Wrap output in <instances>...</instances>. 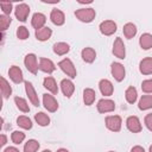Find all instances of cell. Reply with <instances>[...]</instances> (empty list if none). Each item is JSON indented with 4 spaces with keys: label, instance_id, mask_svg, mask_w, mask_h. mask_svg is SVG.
Segmentation results:
<instances>
[{
    "label": "cell",
    "instance_id": "obj_18",
    "mask_svg": "<svg viewBox=\"0 0 152 152\" xmlns=\"http://www.w3.org/2000/svg\"><path fill=\"white\" fill-rule=\"evenodd\" d=\"M139 69H140V72L144 74V75H150V74H152V58H151V57L144 58V59L140 62Z\"/></svg>",
    "mask_w": 152,
    "mask_h": 152
},
{
    "label": "cell",
    "instance_id": "obj_25",
    "mask_svg": "<svg viewBox=\"0 0 152 152\" xmlns=\"http://www.w3.org/2000/svg\"><path fill=\"white\" fill-rule=\"evenodd\" d=\"M152 108V95H144L139 101V109L146 110Z\"/></svg>",
    "mask_w": 152,
    "mask_h": 152
},
{
    "label": "cell",
    "instance_id": "obj_24",
    "mask_svg": "<svg viewBox=\"0 0 152 152\" xmlns=\"http://www.w3.org/2000/svg\"><path fill=\"white\" fill-rule=\"evenodd\" d=\"M95 97H96V94H95V91L93 89H90V88L84 89V91H83V100H84V103L87 106L93 104V102L95 101Z\"/></svg>",
    "mask_w": 152,
    "mask_h": 152
},
{
    "label": "cell",
    "instance_id": "obj_7",
    "mask_svg": "<svg viewBox=\"0 0 152 152\" xmlns=\"http://www.w3.org/2000/svg\"><path fill=\"white\" fill-rule=\"evenodd\" d=\"M112 75L118 82H121L125 78V68H124V65L120 64V63H116V62L112 63Z\"/></svg>",
    "mask_w": 152,
    "mask_h": 152
},
{
    "label": "cell",
    "instance_id": "obj_42",
    "mask_svg": "<svg viewBox=\"0 0 152 152\" xmlns=\"http://www.w3.org/2000/svg\"><path fill=\"white\" fill-rule=\"evenodd\" d=\"M5 144H6V135L1 134V146H4Z\"/></svg>",
    "mask_w": 152,
    "mask_h": 152
},
{
    "label": "cell",
    "instance_id": "obj_27",
    "mask_svg": "<svg viewBox=\"0 0 152 152\" xmlns=\"http://www.w3.org/2000/svg\"><path fill=\"white\" fill-rule=\"evenodd\" d=\"M135 33H137V27H135L134 24L128 23V24H126L124 26V34H125L126 38L131 39V38H133L135 36Z\"/></svg>",
    "mask_w": 152,
    "mask_h": 152
},
{
    "label": "cell",
    "instance_id": "obj_28",
    "mask_svg": "<svg viewBox=\"0 0 152 152\" xmlns=\"http://www.w3.org/2000/svg\"><path fill=\"white\" fill-rule=\"evenodd\" d=\"M11 93H12V88H11V86H10L8 82L5 80V77H1V94H2L4 99L10 97Z\"/></svg>",
    "mask_w": 152,
    "mask_h": 152
},
{
    "label": "cell",
    "instance_id": "obj_1",
    "mask_svg": "<svg viewBox=\"0 0 152 152\" xmlns=\"http://www.w3.org/2000/svg\"><path fill=\"white\" fill-rule=\"evenodd\" d=\"M77 19L83 23H90L95 18V10L94 8H80L75 12Z\"/></svg>",
    "mask_w": 152,
    "mask_h": 152
},
{
    "label": "cell",
    "instance_id": "obj_14",
    "mask_svg": "<svg viewBox=\"0 0 152 152\" xmlns=\"http://www.w3.org/2000/svg\"><path fill=\"white\" fill-rule=\"evenodd\" d=\"M45 21H46V17H45L43 13H34L33 17H32L31 24H32V26H33L36 30H39V28L44 27Z\"/></svg>",
    "mask_w": 152,
    "mask_h": 152
},
{
    "label": "cell",
    "instance_id": "obj_23",
    "mask_svg": "<svg viewBox=\"0 0 152 152\" xmlns=\"http://www.w3.org/2000/svg\"><path fill=\"white\" fill-rule=\"evenodd\" d=\"M44 87H45L48 90H50L52 94H57V93H58L57 83H56V81H55L52 77H50V76L44 78Z\"/></svg>",
    "mask_w": 152,
    "mask_h": 152
},
{
    "label": "cell",
    "instance_id": "obj_15",
    "mask_svg": "<svg viewBox=\"0 0 152 152\" xmlns=\"http://www.w3.org/2000/svg\"><path fill=\"white\" fill-rule=\"evenodd\" d=\"M39 69H40L42 71H44V72L51 74V72L55 71L56 66H55V64L52 63V61H50V59H48V58H40V61H39Z\"/></svg>",
    "mask_w": 152,
    "mask_h": 152
},
{
    "label": "cell",
    "instance_id": "obj_44",
    "mask_svg": "<svg viewBox=\"0 0 152 152\" xmlns=\"http://www.w3.org/2000/svg\"><path fill=\"white\" fill-rule=\"evenodd\" d=\"M43 152H51V151H49V150H44Z\"/></svg>",
    "mask_w": 152,
    "mask_h": 152
},
{
    "label": "cell",
    "instance_id": "obj_46",
    "mask_svg": "<svg viewBox=\"0 0 152 152\" xmlns=\"http://www.w3.org/2000/svg\"><path fill=\"white\" fill-rule=\"evenodd\" d=\"M109 152H114V151H109Z\"/></svg>",
    "mask_w": 152,
    "mask_h": 152
},
{
    "label": "cell",
    "instance_id": "obj_10",
    "mask_svg": "<svg viewBox=\"0 0 152 152\" xmlns=\"http://www.w3.org/2000/svg\"><path fill=\"white\" fill-rule=\"evenodd\" d=\"M114 108H115V104H114V101L112 100L102 99L97 102V110L100 113H108V112L114 110Z\"/></svg>",
    "mask_w": 152,
    "mask_h": 152
},
{
    "label": "cell",
    "instance_id": "obj_20",
    "mask_svg": "<svg viewBox=\"0 0 152 152\" xmlns=\"http://www.w3.org/2000/svg\"><path fill=\"white\" fill-rule=\"evenodd\" d=\"M95 57H96V52L94 49L91 48H84L82 50V58L84 62L87 63H93L95 61Z\"/></svg>",
    "mask_w": 152,
    "mask_h": 152
},
{
    "label": "cell",
    "instance_id": "obj_26",
    "mask_svg": "<svg viewBox=\"0 0 152 152\" xmlns=\"http://www.w3.org/2000/svg\"><path fill=\"white\" fill-rule=\"evenodd\" d=\"M69 50H70L69 45H68L66 43H63V42L56 43V44L53 45V52L57 53V55H59V56L65 55L66 52H69Z\"/></svg>",
    "mask_w": 152,
    "mask_h": 152
},
{
    "label": "cell",
    "instance_id": "obj_6",
    "mask_svg": "<svg viewBox=\"0 0 152 152\" xmlns=\"http://www.w3.org/2000/svg\"><path fill=\"white\" fill-rule=\"evenodd\" d=\"M43 104L49 112H56L57 108H58V103H57L56 99L52 95H49V94L43 95Z\"/></svg>",
    "mask_w": 152,
    "mask_h": 152
},
{
    "label": "cell",
    "instance_id": "obj_12",
    "mask_svg": "<svg viewBox=\"0 0 152 152\" xmlns=\"http://www.w3.org/2000/svg\"><path fill=\"white\" fill-rule=\"evenodd\" d=\"M126 125H127V128L133 133H138L141 131V124L137 116H129L126 121Z\"/></svg>",
    "mask_w": 152,
    "mask_h": 152
},
{
    "label": "cell",
    "instance_id": "obj_4",
    "mask_svg": "<svg viewBox=\"0 0 152 152\" xmlns=\"http://www.w3.org/2000/svg\"><path fill=\"white\" fill-rule=\"evenodd\" d=\"M24 63H25L26 69H27L30 72H32V74H37V70H38L39 66H38V63H37V57H36V55H33V53H28V55L25 57Z\"/></svg>",
    "mask_w": 152,
    "mask_h": 152
},
{
    "label": "cell",
    "instance_id": "obj_19",
    "mask_svg": "<svg viewBox=\"0 0 152 152\" xmlns=\"http://www.w3.org/2000/svg\"><path fill=\"white\" fill-rule=\"evenodd\" d=\"M100 90L104 96H110L113 94V84L108 80H101L99 83Z\"/></svg>",
    "mask_w": 152,
    "mask_h": 152
},
{
    "label": "cell",
    "instance_id": "obj_21",
    "mask_svg": "<svg viewBox=\"0 0 152 152\" xmlns=\"http://www.w3.org/2000/svg\"><path fill=\"white\" fill-rule=\"evenodd\" d=\"M51 34H52V31H51V28H49V27H42V28H39V30L36 31V37H37V39L40 40V42L48 40V39L51 37Z\"/></svg>",
    "mask_w": 152,
    "mask_h": 152
},
{
    "label": "cell",
    "instance_id": "obj_2",
    "mask_svg": "<svg viewBox=\"0 0 152 152\" xmlns=\"http://www.w3.org/2000/svg\"><path fill=\"white\" fill-rule=\"evenodd\" d=\"M58 66H59V68L62 69V71H63L64 74H66L69 77H71V78L76 77V69H75L72 62H71L69 58H65V59L61 61V62L58 63Z\"/></svg>",
    "mask_w": 152,
    "mask_h": 152
},
{
    "label": "cell",
    "instance_id": "obj_37",
    "mask_svg": "<svg viewBox=\"0 0 152 152\" xmlns=\"http://www.w3.org/2000/svg\"><path fill=\"white\" fill-rule=\"evenodd\" d=\"M141 89L145 93H152V80H146L141 83Z\"/></svg>",
    "mask_w": 152,
    "mask_h": 152
},
{
    "label": "cell",
    "instance_id": "obj_34",
    "mask_svg": "<svg viewBox=\"0 0 152 152\" xmlns=\"http://www.w3.org/2000/svg\"><path fill=\"white\" fill-rule=\"evenodd\" d=\"M11 139H12V141H13L15 145H19V144H21V142L24 141L25 134H24L23 132H20V131H14V132L12 133V135H11Z\"/></svg>",
    "mask_w": 152,
    "mask_h": 152
},
{
    "label": "cell",
    "instance_id": "obj_5",
    "mask_svg": "<svg viewBox=\"0 0 152 152\" xmlns=\"http://www.w3.org/2000/svg\"><path fill=\"white\" fill-rule=\"evenodd\" d=\"M100 31L104 36H110L116 31V24L113 20H104L100 24Z\"/></svg>",
    "mask_w": 152,
    "mask_h": 152
},
{
    "label": "cell",
    "instance_id": "obj_30",
    "mask_svg": "<svg viewBox=\"0 0 152 152\" xmlns=\"http://www.w3.org/2000/svg\"><path fill=\"white\" fill-rule=\"evenodd\" d=\"M14 102H15V104H17V107H18L19 110H21V112H24V113L30 112V107H28L27 102H26L23 97H18V96L14 97Z\"/></svg>",
    "mask_w": 152,
    "mask_h": 152
},
{
    "label": "cell",
    "instance_id": "obj_22",
    "mask_svg": "<svg viewBox=\"0 0 152 152\" xmlns=\"http://www.w3.org/2000/svg\"><path fill=\"white\" fill-rule=\"evenodd\" d=\"M139 44L144 50H148L152 48V34L150 33H144L141 34L139 39Z\"/></svg>",
    "mask_w": 152,
    "mask_h": 152
},
{
    "label": "cell",
    "instance_id": "obj_16",
    "mask_svg": "<svg viewBox=\"0 0 152 152\" xmlns=\"http://www.w3.org/2000/svg\"><path fill=\"white\" fill-rule=\"evenodd\" d=\"M50 19L51 21L55 24V25H63L64 24V20H65V17L63 14L62 11L59 10H52L51 11V14H50Z\"/></svg>",
    "mask_w": 152,
    "mask_h": 152
},
{
    "label": "cell",
    "instance_id": "obj_40",
    "mask_svg": "<svg viewBox=\"0 0 152 152\" xmlns=\"http://www.w3.org/2000/svg\"><path fill=\"white\" fill-rule=\"evenodd\" d=\"M131 152H145V151H144V148H142L141 146H134V147L131 150Z\"/></svg>",
    "mask_w": 152,
    "mask_h": 152
},
{
    "label": "cell",
    "instance_id": "obj_32",
    "mask_svg": "<svg viewBox=\"0 0 152 152\" xmlns=\"http://www.w3.org/2000/svg\"><path fill=\"white\" fill-rule=\"evenodd\" d=\"M38 148H39L38 141L34 139H30L24 146V152H37Z\"/></svg>",
    "mask_w": 152,
    "mask_h": 152
},
{
    "label": "cell",
    "instance_id": "obj_13",
    "mask_svg": "<svg viewBox=\"0 0 152 152\" xmlns=\"http://www.w3.org/2000/svg\"><path fill=\"white\" fill-rule=\"evenodd\" d=\"M8 75H10V78L14 83H21L23 82V72H21L19 66H15V65L11 66L8 70Z\"/></svg>",
    "mask_w": 152,
    "mask_h": 152
},
{
    "label": "cell",
    "instance_id": "obj_8",
    "mask_svg": "<svg viewBox=\"0 0 152 152\" xmlns=\"http://www.w3.org/2000/svg\"><path fill=\"white\" fill-rule=\"evenodd\" d=\"M113 53L118 58H121V59L125 58L126 51H125V45H124V42L121 40V38H116L115 39V42L113 44Z\"/></svg>",
    "mask_w": 152,
    "mask_h": 152
},
{
    "label": "cell",
    "instance_id": "obj_29",
    "mask_svg": "<svg viewBox=\"0 0 152 152\" xmlns=\"http://www.w3.org/2000/svg\"><path fill=\"white\" fill-rule=\"evenodd\" d=\"M125 95H126V100H127L128 103H134V102L137 101V96H138V94H137V89H135L134 87H129V88H127Z\"/></svg>",
    "mask_w": 152,
    "mask_h": 152
},
{
    "label": "cell",
    "instance_id": "obj_35",
    "mask_svg": "<svg viewBox=\"0 0 152 152\" xmlns=\"http://www.w3.org/2000/svg\"><path fill=\"white\" fill-rule=\"evenodd\" d=\"M28 36H30V33H28V30L25 27V26H20V27H18V30H17V37L19 38V39H26V38H28Z\"/></svg>",
    "mask_w": 152,
    "mask_h": 152
},
{
    "label": "cell",
    "instance_id": "obj_11",
    "mask_svg": "<svg viewBox=\"0 0 152 152\" xmlns=\"http://www.w3.org/2000/svg\"><path fill=\"white\" fill-rule=\"evenodd\" d=\"M30 13V7L26 4H19L15 7V17L20 21H25Z\"/></svg>",
    "mask_w": 152,
    "mask_h": 152
},
{
    "label": "cell",
    "instance_id": "obj_38",
    "mask_svg": "<svg viewBox=\"0 0 152 152\" xmlns=\"http://www.w3.org/2000/svg\"><path fill=\"white\" fill-rule=\"evenodd\" d=\"M0 6L5 14H10L12 11V4L11 2H0Z\"/></svg>",
    "mask_w": 152,
    "mask_h": 152
},
{
    "label": "cell",
    "instance_id": "obj_45",
    "mask_svg": "<svg viewBox=\"0 0 152 152\" xmlns=\"http://www.w3.org/2000/svg\"><path fill=\"white\" fill-rule=\"evenodd\" d=\"M150 152H152V145L150 146Z\"/></svg>",
    "mask_w": 152,
    "mask_h": 152
},
{
    "label": "cell",
    "instance_id": "obj_33",
    "mask_svg": "<svg viewBox=\"0 0 152 152\" xmlns=\"http://www.w3.org/2000/svg\"><path fill=\"white\" fill-rule=\"evenodd\" d=\"M17 124H18V126H20L24 129H31V127H32L31 120L27 116H24V115L23 116H19L17 119Z\"/></svg>",
    "mask_w": 152,
    "mask_h": 152
},
{
    "label": "cell",
    "instance_id": "obj_39",
    "mask_svg": "<svg viewBox=\"0 0 152 152\" xmlns=\"http://www.w3.org/2000/svg\"><path fill=\"white\" fill-rule=\"evenodd\" d=\"M145 125H146V127L152 132V113H151V114H147V115L145 116Z\"/></svg>",
    "mask_w": 152,
    "mask_h": 152
},
{
    "label": "cell",
    "instance_id": "obj_41",
    "mask_svg": "<svg viewBox=\"0 0 152 152\" xmlns=\"http://www.w3.org/2000/svg\"><path fill=\"white\" fill-rule=\"evenodd\" d=\"M4 152H19V150L15 148V147H7Z\"/></svg>",
    "mask_w": 152,
    "mask_h": 152
},
{
    "label": "cell",
    "instance_id": "obj_36",
    "mask_svg": "<svg viewBox=\"0 0 152 152\" xmlns=\"http://www.w3.org/2000/svg\"><path fill=\"white\" fill-rule=\"evenodd\" d=\"M11 24V17H7L5 14L0 15V25H1V30L5 31Z\"/></svg>",
    "mask_w": 152,
    "mask_h": 152
},
{
    "label": "cell",
    "instance_id": "obj_31",
    "mask_svg": "<svg viewBox=\"0 0 152 152\" xmlns=\"http://www.w3.org/2000/svg\"><path fill=\"white\" fill-rule=\"evenodd\" d=\"M34 120H36V121H37V124H38V125H40V126H48V125H49V122H50L49 116H48L46 114H44L43 112L37 113V114L34 115Z\"/></svg>",
    "mask_w": 152,
    "mask_h": 152
},
{
    "label": "cell",
    "instance_id": "obj_9",
    "mask_svg": "<svg viewBox=\"0 0 152 152\" xmlns=\"http://www.w3.org/2000/svg\"><path fill=\"white\" fill-rule=\"evenodd\" d=\"M25 90H26V94H27L30 101L32 102V104L38 107L39 106V99H38V95L36 94V90H34L31 82H25Z\"/></svg>",
    "mask_w": 152,
    "mask_h": 152
},
{
    "label": "cell",
    "instance_id": "obj_3",
    "mask_svg": "<svg viewBox=\"0 0 152 152\" xmlns=\"http://www.w3.org/2000/svg\"><path fill=\"white\" fill-rule=\"evenodd\" d=\"M106 126L113 132H119L121 128V118L118 115H110L106 118Z\"/></svg>",
    "mask_w": 152,
    "mask_h": 152
},
{
    "label": "cell",
    "instance_id": "obj_17",
    "mask_svg": "<svg viewBox=\"0 0 152 152\" xmlns=\"http://www.w3.org/2000/svg\"><path fill=\"white\" fill-rule=\"evenodd\" d=\"M61 88H62V91L63 94L66 96V97H70L75 90V86L74 83L70 81V80H63L61 82Z\"/></svg>",
    "mask_w": 152,
    "mask_h": 152
},
{
    "label": "cell",
    "instance_id": "obj_43",
    "mask_svg": "<svg viewBox=\"0 0 152 152\" xmlns=\"http://www.w3.org/2000/svg\"><path fill=\"white\" fill-rule=\"evenodd\" d=\"M57 152H69V151H68V150H65V148H59Z\"/></svg>",
    "mask_w": 152,
    "mask_h": 152
}]
</instances>
